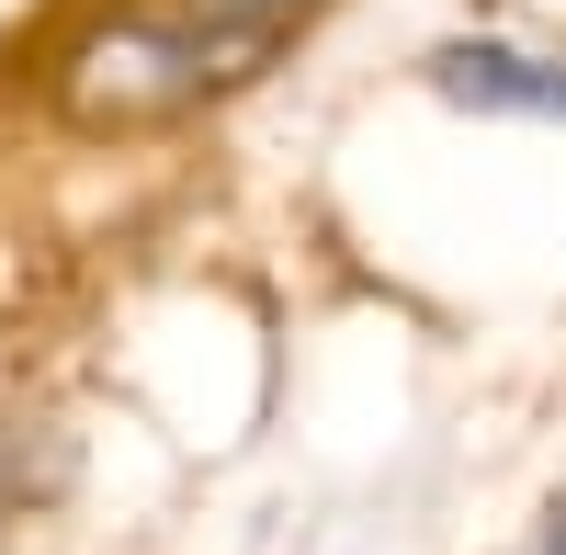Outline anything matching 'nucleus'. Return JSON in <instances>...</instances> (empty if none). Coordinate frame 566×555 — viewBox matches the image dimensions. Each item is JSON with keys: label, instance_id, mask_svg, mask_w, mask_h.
<instances>
[{"label": "nucleus", "instance_id": "f257e3e1", "mask_svg": "<svg viewBox=\"0 0 566 555\" xmlns=\"http://www.w3.org/2000/svg\"><path fill=\"white\" fill-rule=\"evenodd\" d=\"M261 57V34H227V23H114V34H91L69 80H57V103L80 125H148V114H193L205 91H227Z\"/></svg>", "mask_w": 566, "mask_h": 555}, {"label": "nucleus", "instance_id": "f03ea898", "mask_svg": "<svg viewBox=\"0 0 566 555\" xmlns=\"http://www.w3.org/2000/svg\"><path fill=\"white\" fill-rule=\"evenodd\" d=\"M419 80L464 114H533V125H566V57H533L510 34H453L419 57Z\"/></svg>", "mask_w": 566, "mask_h": 555}, {"label": "nucleus", "instance_id": "7ed1b4c3", "mask_svg": "<svg viewBox=\"0 0 566 555\" xmlns=\"http://www.w3.org/2000/svg\"><path fill=\"white\" fill-rule=\"evenodd\" d=\"M193 23H227V34H272L283 12H306V0H181Z\"/></svg>", "mask_w": 566, "mask_h": 555}, {"label": "nucleus", "instance_id": "20e7f679", "mask_svg": "<svg viewBox=\"0 0 566 555\" xmlns=\"http://www.w3.org/2000/svg\"><path fill=\"white\" fill-rule=\"evenodd\" d=\"M533 555H566V511H555V522H544V533H533Z\"/></svg>", "mask_w": 566, "mask_h": 555}]
</instances>
